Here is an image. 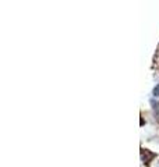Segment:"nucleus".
I'll return each mask as SVG.
<instances>
[{"label": "nucleus", "mask_w": 159, "mask_h": 167, "mask_svg": "<svg viewBox=\"0 0 159 167\" xmlns=\"http://www.w3.org/2000/svg\"><path fill=\"white\" fill-rule=\"evenodd\" d=\"M154 96H159V85L155 86V89H154Z\"/></svg>", "instance_id": "obj_1"}]
</instances>
